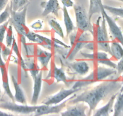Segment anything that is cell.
Wrapping results in <instances>:
<instances>
[{"label":"cell","mask_w":123,"mask_h":116,"mask_svg":"<svg viewBox=\"0 0 123 116\" xmlns=\"http://www.w3.org/2000/svg\"><path fill=\"white\" fill-rule=\"evenodd\" d=\"M11 53L12 50L10 49V47H7L6 45L3 44V47H2L1 52V55L4 61H7L8 57L11 54Z\"/></svg>","instance_id":"33"},{"label":"cell","mask_w":123,"mask_h":116,"mask_svg":"<svg viewBox=\"0 0 123 116\" xmlns=\"http://www.w3.org/2000/svg\"><path fill=\"white\" fill-rule=\"evenodd\" d=\"M47 22H48V25L51 28L52 30L56 33L57 35H59L62 38H64L65 34L63 32V28L60 26V24L58 22L56 19L53 17V16H47Z\"/></svg>","instance_id":"25"},{"label":"cell","mask_w":123,"mask_h":116,"mask_svg":"<svg viewBox=\"0 0 123 116\" xmlns=\"http://www.w3.org/2000/svg\"><path fill=\"white\" fill-rule=\"evenodd\" d=\"M89 110V106L85 102H78L72 104L67 108L66 110L61 112L62 116H86V111Z\"/></svg>","instance_id":"16"},{"label":"cell","mask_w":123,"mask_h":116,"mask_svg":"<svg viewBox=\"0 0 123 116\" xmlns=\"http://www.w3.org/2000/svg\"><path fill=\"white\" fill-rule=\"evenodd\" d=\"M80 54L86 59L97 63V64H101L111 68H117V64L113 62L109 58L108 53L103 51H94L93 53H85L80 51Z\"/></svg>","instance_id":"7"},{"label":"cell","mask_w":123,"mask_h":116,"mask_svg":"<svg viewBox=\"0 0 123 116\" xmlns=\"http://www.w3.org/2000/svg\"><path fill=\"white\" fill-rule=\"evenodd\" d=\"M120 79V81L121 82V84H122V86H121V88L120 90L119 91H123V73L121 74V79Z\"/></svg>","instance_id":"39"},{"label":"cell","mask_w":123,"mask_h":116,"mask_svg":"<svg viewBox=\"0 0 123 116\" xmlns=\"http://www.w3.org/2000/svg\"><path fill=\"white\" fill-rule=\"evenodd\" d=\"M9 23V21H6L3 24L0 25V56H1V52L2 47L3 45V41H4L5 35L6 33V30L7 28Z\"/></svg>","instance_id":"31"},{"label":"cell","mask_w":123,"mask_h":116,"mask_svg":"<svg viewBox=\"0 0 123 116\" xmlns=\"http://www.w3.org/2000/svg\"><path fill=\"white\" fill-rule=\"evenodd\" d=\"M11 79L15 89V95H14L15 102L21 104H27V100H26L24 92L20 86L17 79L14 76H12Z\"/></svg>","instance_id":"20"},{"label":"cell","mask_w":123,"mask_h":116,"mask_svg":"<svg viewBox=\"0 0 123 116\" xmlns=\"http://www.w3.org/2000/svg\"><path fill=\"white\" fill-rule=\"evenodd\" d=\"M52 77L55 79L57 83L63 82L68 86H69L72 83V81L69 80L70 79L68 77L63 68L57 67L54 62H53V65H51V67L49 70L46 79H48Z\"/></svg>","instance_id":"13"},{"label":"cell","mask_w":123,"mask_h":116,"mask_svg":"<svg viewBox=\"0 0 123 116\" xmlns=\"http://www.w3.org/2000/svg\"><path fill=\"white\" fill-rule=\"evenodd\" d=\"M61 2L63 4V6L68 7H73L74 5L73 0H61Z\"/></svg>","instance_id":"36"},{"label":"cell","mask_w":123,"mask_h":116,"mask_svg":"<svg viewBox=\"0 0 123 116\" xmlns=\"http://www.w3.org/2000/svg\"><path fill=\"white\" fill-rule=\"evenodd\" d=\"M118 1H121V2H123V0H118Z\"/></svg>","instance_id":"41"},{"label":"cell","mask_w":123,"mask_h":116,"mask_svg":"<svg viewBox=\"0 0 123 116\" xmlns=\"http://www.w3.org/2000/svg\"><path fill=\"white\" fill-rule=\"evenodd\" d=\"M12 50L13 51V52L15 53L16 56H17L18 62V63L19 64L21 67L22 68V69L24 71L25 74H27V73H28V70H27V67H26L25 62V59L23 58V57H22V54H21V52H20L18 45L17 42H16V39H15V36L13 37V43H12Z\"/></svg>","instance_id":"27"},{"label":"cell","mask_w":123,"mask_h":116,"mask_svg":"<svg viewBox=\"0 0 123 116\" xmlns=\"http://www.w3.org/2000/svg\"><path fill=\"white\" fill-rule=\"evenodd\" d=\"M14 35L13 33V27L9 24L6 30V45L9 47H12L13 39Z\"/></svg>","instance_id":"30"},{"label":"cell","mask_w":123,"mask_h":116,"mask_svg":"<svg viewBox=\"0 0 123 116\" xmlns=\"http://www.w3.org/2000/svg\"><path fill=\"white\" fill-rule=\"evenodd\" d=\"M28 6H26L19 11L11 10L9 23L14 28L18 35L19 36H25L30 30L26 25V16Z\"/></svg>","instance_id":"6"},{"label":"cell","mask_w":123,"mask_h":116,"mask_svg":"<svg viewBox=\"0 0 123 116\" xmlns=\"http://www.w3.org/2000/svg\"><path fill=\"white\" fill-rule=\"evenodd\" d=\"M89 6L88 10L89 18L91 20L94 14L101 13L102 8L103 7V4L102 0H89Z\"/></svg>","instance_id":"24"},{"label":"cell","mask_w":123,"mask_h":116,"mask_svg":"<svg viewBox=\"0 0 123 116\" xmlns=\"http://www.w3.org/2000/svg\"><path fill=\"white\" fill-rule=\"evenodd\" d=\"M53 57V53L42 49L37 45L36 48V58L37 61L41 64L42 69L47 70L48 65Z\"/></svg>","instance_id":"18"},{"label":"cell","mask_w":123,"mask_h":116,"mask_svg":"<svg viewBox=\"0 0 123 116\" xmlns=\"http://www.w3.org/2000/svg\"><path fill=\"white\" fill-rule=\"evenodd\" d=\"M0 72L1 74L2 85H3V89L4 90V93L11 99L12 101L15 102L14 96L12 92L10 85H9V75H8L6 64V61H4L2 58L1 55L0 56Z\"/></svg>","instance_id":"14"},{"label":"cell","mask_w":123,"mask_h":116,"mask_svg":"<svg viewBox=\"0 0 123 116\" xmlns=\"http://www.w3.org/2000/svg\"><path fill=\"white\" fill-rule=\"evenodd\" d=\"M117 74V70L111 67L98 65L94 70L85 77L75 80L73 85V88L81 90L84 88L95 83L101 82L109 77L112 76Z\"/></svg>","instance_id":"2"},{"label":"cell","mask_w":123,"mask_h":116,"mask_svg":"<svg viewBox=\"0 0 123 116\" xmlns=\"http://www.w3.org/2000/svg\"><path fill=\"white\" fill-rule=\"evenodd\" d=\"M101 15H103L105 17L106 23L108 26L109 32L111 36L113 38V39L120 42L121 44L123 46V33L120 27L117 25L116 21L107 14V11L104 9V7L101 9Z\"/></svg>","instance_id":"11"},{"label":"cell","mask_w":123,"mask_h":116,"mask_svg":"<svg viewBox=\"0 0 123 116\" xmlns=\"http://www.w3.org/2000/svg\"><path fill=\"white\" fill-rule=\"evenodd\" d=\"M37 105L28 106L27 104H17L15 102L5 101L0 103V109L21 114H30L35 113Z\"/></svg>","instance_id":"9"},{"label":"cell","mask_w":123,"mask_h":116,"mask_svg":"<svg viewBox=\"0 0 123 116\" xmlns=\"http://www.w3.org/2000/svg\"><path fill=\"white\" fill-rule=\"evenodd\" d=\"M74 13L77 24V30L80 33L89 32L94 36V27L89 18L88 12L81 4H74Z\"/></svg>","instance_id":"5"},{"label":"cell","mask_w":123,"mask_h":116,"mask_svg":"<svg viewBox=\"0 0 123 116\" xmlns=\"http://www.w3.org/2000/svg\"><path fill=\"white\" fill-rule=\"evenodd\" d=\"M31 28L33 30H42L43 27V22L40 19H37L34 21L33 23L30 24Z\"/></svg>","instance_id":"34"},{"label":"cell","mask_w":123,"mask_h":116,"mask_svg":"<svg viewBox=\"0 0 123 116\" xmlns=\"http://www.w3.org/2000/svg\"><path fill=\"white\" fill-rule=\"evenodd\" d=\"M25 62L27 70L33 79L41 71L37 62L35 60L34 56H31L27 57V58L25 59Z\"/></svg>","instance_id":"21"},{"label":"cell","mask_w":123,"mask_h":116,"mask_svg":"<svg viewBox=\"0 0 123 116\" xmlns=\"http://www.w3.org/2000/svg\"><path fill=\"white\" fill-rule=\"evenodd\" d=\"M61 65L66 67L73 73L80 76H85L89 73L90 67L86 61H76L73 62L66 60L63 57H59Z\"/></svg>","instance_id":"8"},{"label":"cell","mask_w":123,"mask_h":116,"mask_svg":"<svg viewBox=\"0 0 123 116\" xmlns=\"http://www.w3.org/2000/svg\"><path fill=\"white\" fill-rule=\"evenodd\" d=\"M1 86H0V97H1Z\"/></svg>","instance_id":"40"},{"label":"cell","mask_w":123,"mask_h":116,"mask_svg":"<svg viewBox=\"0 0 123 116\" xmlns=\"http://www.w3.org/2000/svg\"><path fill=\"white\" fill-rule=\"evenodd\" d=\"M9 0H0V13L4 10L8 4Z\"/></svg>","instance_id":"37"},{"label":"cell","mask_w":123,"mask_h":116,"mask_svg":"<svg viewBox=\"0 0 123 116\" xmlns=\"http://www.w3.org/2000/svg\"><path fill=\"white\" fill-rule=\"evenodd\" d=\"M111 56L117 61H119L123 57V46L120 42L113 39L110 44Z\"/></svg>","instance_id":"22"},{"label":"cell","mask_w":123,"mask_h":116,"mask_svg":"<svg viewBox=\"0 0 123 116\" xmlns=\"http://www.w3.org/2000/svg\"><path fill=\"white\" fill-rule=\"evenodd\" d=\"M113 116L123 115V91H119L116 97L113 105Z\"/></svg>","instance_id":"26"},{"label":"cell","mask_w":123,"mask_h":116,"mask_svg":"<svg viewBox=\"0 0 123 116\" xmlns=\"http://www.w3.org/2000/svg\"><path fill=\"white\" fill-rule=\"evenodd\" d=\"M80 90L75 89L72 87L69 89L62 88L57 93L51 96L48 97L47 99H45L43 102H42V104L45 105H57L60 103L62 102L65 100L70 97L71 96L75 94L77 92L79 91Z\"/></svg>","instance_id":"12"},{"label":"cell","mask_w":123,"mask_h":116,"mask_svg":"<svg viewBox=\"0 0 123 116\" xmlns=\"http://www.w3.org/2000/svg\"><path fill=\"white\" fill-rule=\"evenodd\" d=\"M62 12H63V21H64L65 26L67 35V36H69V34L71 33L74 30H76L77 27H75L71 18L69 16V14L68 13L67 8L66 7L63 6V8L62 9Z\"/></svg>","instance_id":"23"},{"label":"cell","mask_w":123,"mask_h":116,"mask_svg":"<svg viewBox=\"0 0 123 116\" xmlns=\"http://www.w3.org/2000/svg\"><path fill=\"white\" fill-rule=\"evenodd\" d=\"M12 114H10L9 112H7L6 111H3L0 110V116H12Z\"/></svg>","instance_id":"38"},{"label":"cell","mask_w":123,"mask_h":116,"mask_svg":"<svg viewBox=\"0 0 123 116\" xmlns=\"http://www.w3.org/2000/svg\"><path fill=\"white\" fill-rule=\"evenodd\" d=\"M118 61L119 62L117 64V68H116V70H117V74L120 75V74H121L123 73V57Z\"/></svg>","instance_id":"35"},{"label":"cell","mask_w":123,"mask_h":116,"mask_svg":"<svg viewBox=\"0 0 123 116\" xmlns=\"http://www.w3.org/2000/svg\"><path fill=\"white\" fill-rule=\"evenodd\" d=\"M71 48L68 50L65 59L68 61H74L75 56L81 49L85 48L89 41L94 39V36L89 32L80 33L77 30H75L69 35Z\"/></svg>","instance_id":"3"},{"label":"cell","mask_w":123,"mask_h":116,"mask_svg":"<svg viewBox=\"0 0 123 116\" xmlns=\"http://www.w3.org/2000/svg\"><path fill=\"white\" fill-rule=\"evenodd\" d=\"M42 69L41 70L39 73L36 75L35 78H33L34 85H33V91L32 97L31 100V103L32 105H36L37 101L39 98L41 94V90H42V82H43V78H42Z\"/></svg>","instance_id":"17"},{"label":"cell","mask_w":123,"mask_h":116,"mask_svg":"<svg viewBox=\"0 0 123 116\" xmlns=\"http://www.w3.org/2000/svg\"><path fill=\"white\" fill-rule=\"evenodd\" d=\"M10 13H11V10H10V5L7 4L4 10L0 13V25L3 24L9 20L10 16Z\"/></svg>","instance_id":"32"},{"label":"cell","mask_w":123,"mask_h":116,"mask_svg":"<svg viewBox=\"0 0 123 116\" xmlns=\"http://www.w3.org/2000/svg\"><path fill=\"white\" fill-rule=\"evenodd\" d=\"M95 26V37H96L97 50L98 51H103L111 54L109 38L106 27V22L103 15L99 16L97 20Z\"/></svg>","instance_id":"4"},{"label":"cell","mask_w":123,"mask_h":116,"mask_svg":"<svg viewBox=\"0 0 123 116\" xmlns=\"http://www.w3.org/2000/svg\"><path fill=\"white\" fill-rule=\"evenodd\" d=\"M77 96L76 94H74L71 96L66 100L57 105H45L42 104L37 106V109L33 115L35 116H42V115L52 114H59L67 106V103L69 101L75 97Z\"/></svg>","instance_id":"10"},{"label":"cell","mask_w":123,"mask_h":116,"mask_svg":"<svg viewBox=\"0 0 123 116\" xmlns=\"http://www.w3.org/2000/svg\"><path fill=\"white\" fill-rule=\"evenodd\" d=\"M104 9L106 11L109 12L110 13L115 15V16H118L121 18H123V8L119 7H115L109 6L104 5Z\"/></svg>","instance_id":"29"},{"label":"cell","mask_w":123,"mask_h":116,"mask_svg":"<svg viewBox=\"0 0 123 116\" xmlns=\"http://www.w3.org/2000/svg\"><path fill=\"white\" fill-rule=\"evenodd\" d=\"M122 84L119 77L109 80H103L100 84L91 89H88L77 95L69 101V105L78 102H85L89 106L88 116L95 110L100 102L103 100L109 95L119 92Z\"/></svg>","instance_id":"1"},{"label":"cell","mask_w":123,"mask_h":116,"mask_svg":"<svg viewBox=\"0 0 123 116\" xmlns=\"http://www.w3.org/2000/svg\"><path fill=\"white\" fill-rule=\"evenodd\" d=\"M118 93L111 96L107 103L102 107L97 109L94 111L93 116H109L111 113L113 112V105L115 101L116 97Z\"/></svg>","instance_id":"19"},{"label":"cell","mask_w":123,"mask_h":116,"mask_svg":"<svg viewBox=\"0 0 123 116\" xmlns=\"http://www.w3.org/2000/svg\"><path fill=\"white\" fill-rule=\"evenodd\" d=\"M40 5L43 9L42 13L43 17H47L49 14H53L57 18H59V11L61 10L62 7L60 6L59 0H48L47 1H42Z\"/></svg>","instance_id":"15"},{"label":"cell","mask_w":123,"mask_h":116,"mask_svg":"<svg viewBox=\"0 0 123 116\" xmlns=\"http://www.w3.org/2000/svg\"><path fill=\"white\" fill-rule=\"evenodd\" d=\"M10 7L13 11H19L23 9L25 7L28 6L29 0H9Z\"/></svg>","instance_id":"28"}]
</instances>
